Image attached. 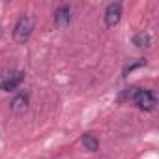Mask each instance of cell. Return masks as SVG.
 <instances>
[{
	"mask_svg": "<svg viewBox=\"0 0 159 159\" xmlns=\"http://www.w3.org/2000/svg\"><path fill=\"white\" fill-rule=\"evenodd\" d=\"M127 98L140 109V111H153L157 101H155V96L146 90V88H131V92H127Z\"/></svg>",
	"mask_w": 159,
	"mask_h": 159,
	"instance_id": "obj_1",
	"label": "cell"
},
{
	"mask_svg": "<svg viewBox=\"0 0 159 159\" xmlns=\"http://www.w3.org/2000/svg\"><path fill=\"white\" fill-rule=\"evenodd\" d=\"M23 79H25V73L19 69H10V71L0 73V90H4V92L15 90L23 83Z\"/></svg>",
	"mask_w": 159,
	"mask_h": 159,
	"instance_id": "obj_2",
	"label": "cell"
},
{
	"mask_svg": "<svg viewBox=\"0 0 159 159\" xmlns=\"http://www.w3.org/2000/svg\"><path fill=\"white\" fill-rule=\"evenodd\" d=\"M32 30H34V21H32V17H30V15H23V17L17 21L15 30H13V38H15V41H19V43L28 41Z\"/></svg>",
	"mask_w": 159,
	"mask_h": 159,
	"instance_id": "obj_3",
	"label": "cell"
},
{
	"mask_svg": "<svg viewBox=\"0 0 159 159\" xmlns=\"http://www.w3.org/2000/svg\"><path fill=\"white\" fill-rule=\"evenodd\" d=\"M122 19V4L120 2H112L107 6L105 10V23L107 26H116Z\"/></svg>",
	"mask_w": 159,
	"mask_h": 159,
	"instance_id": "obj_4",
	"label": "cell"
},
{
	"mask_svg": "<svg viewBox=\"0 0 159 159\" xmlns=\"http://www.w3.org/2000/svg\"><path fill=\"white\" fill-rule=\"evenodd\" d=\"M71 21V10L67 6H60L56 11H54V23L58 26H66L67 23Z\"/></svg>",
	"mask_w": 159,
	"mask_h": 159,
	"instance_id": "obj_5",
	"label": "cell"
},
{
	"mask_svg": "<svg viewBox=\"0 0 159 159\" xmlns=\"http://www.w3.org/2000/svg\"><path fill=\"white\" fill-rule=\"evenodd\" d=\"M133 43H135L139 49H146V47H150L152 38H150V34H148L146 30H142V32H139V34L133 38Z\"/></svg>",
	"mask_w": 159,
	"mask_h": 159,
	"instance_id": "obj_6",
	"label": "cell"
},
{
	"mask_svg": "<svg viewBox=\"0 0 159 159\" xmlns=\"http://www.w3.org/2000/svg\"><path fill=\"white\" fill-rule=\"evenodd\" d=\"M26 107H28V94H19V96H15V99L11 101V109L17 111V112L25 111Z\"/></svg>",
	"mask_w": 159,
	"mask_h": 159,
	"instance_id": "obj_7",
	"label": "cell"
},
{
	"mask_svg": "<svg viewBox=\"0 0 159 159\" xmlns=\"http://www.w3.org/2000/svg\"><path fill=\"white\" fill-rule=\"evenodd\" d=\"M83 144H84V148L90 150V152H96V150L99 148V140H98L92 133H86V135L83 137Z\"/></svg>",
	"mask_w": 159,
	"mask_h": 159,
	"instance_id": "obj_8",
	"label": "cell"
}]
</instances>
